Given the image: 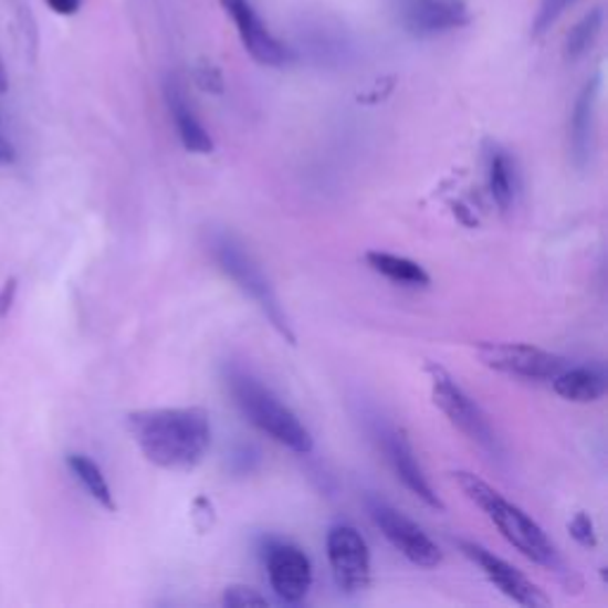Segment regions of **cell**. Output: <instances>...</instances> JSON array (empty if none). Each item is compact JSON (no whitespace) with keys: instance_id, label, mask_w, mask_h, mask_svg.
I'll list each match as a JSON object with an SVG mask.
<instances>
[{"instance_id":"24","label":"cell","mask_w":608,"mask_h":608,"mask_svg":"<svg viewBox=\"0 0 608 608\" xmlns=\"http://www.w3.org/2000/svg\"><path fill=\"white\" fill-rule=\"evenodd\" d=\"M84 0H45V6L51 8L60 18H72L78 10H82Z\"/></svg>"},{"instance_id":"4","label":"cell","mask_w":608,"mask_h":608,"mask_svg":"<svg viewBox=\"0 0 608 608\" xmlns=\"http://www.w3.org/2000/svg\"><path fill=\"white\" fill-rule=\"evenodd\" d=\"M212 254L223 274H227L240 291L264 312L269 324L274 326L287 343L295 345V333L291 328V322H287L283 304L274 287H271L269 279L264 276L260 264L252 260V254L245 252V248L227 233H219L212 238Z\"/></svg>"},{"instance_id":"20","label":"cell","mask_w":608,"mask_h":608,"mask_svg":"<svg viewBox=\"0 0 608 608\" xmlns=\"http://www.w3.org/2000/svg\"><path fill=\"white\" fill-rule=\"evenodd\" d=\"M601 24H604V10L601 8H595L591 12H587L585 18L570 29V34L566 39V55L570 60L583 57L591 48V43L597 41Z\"/></svg>"},{"instance_id":"28","label":"cell","mask_w":608,"mask_h":608,"mask_svg":"<svg viewBox=\"0 0 608 608\" xmlns=\"http://www.w3.org/2000/svg\"><path fill=\"white\" fill-rule=\"evenodd\" d=\"M8 91V70H6V62L3 57H0V93Z\"/></svg>"},{"instance_id":"14","label":"cell","mask_w":608,"mask_h":608,"mask_svg":"<svg viewBox=\"0 0 608 608\" xmlns=\"http://www.w3.org/2000/svg\"><path fill=\"white\" fill-rule=\"evenodd\" d=\"M165 93H167L169 115L176 124V134H179L184 148L198 155H210L214 150V140L210 132L202 126V122L196 117V112L190 107L181 84L176 82V78H169Z\"/></svg>"},{"instance_id":"7","label":"cell","mask_w":608,"mask_h":608,"mask_svg":"<svg viewBox=\"0 0 608 608\" xmlns=\"http://www.w3.org/2000/svg\"><path fill=\"white\" fill-rule=\"evenodd\" d=\"M478 357L494 371L527 380H552L566 369L564 357L527 343H483Z\"/></svg>"},{"instance_id":"2","label":"cell","mask_w":608,"mask_h":608,"mask_svg":"<svg viewBox=\"0 0 608 608\" xmlns=\"http://www.w3.org/2000/svg\"><path fill=\"white\" fill-rule=\"evenodd\" d=\"M454 480L461 492L475 506L483 509L485 516L497 525V531L511 547H516L525 558H531V562L544 568H558V554L554 544L523 509L511 504L502 492L494 490L483 478H478L471 471H457Z\"/></svg>"},{"instance_id":"21","label":"cell","mask_w":608,"mask_h":608,"mask_svg":"<svg viewBox=\"0 0 608 608\" xmlns=\"http://www.w3.org/2000/svg\"><path fill=\"white\" fill-rule=\"evenodd\" d=\"M575 3V0H542L539 3V10H537V18H535V34H544V31L552 29L558 18H562V14Z\"/></svg>"},{"instance_id":"19","label":"cell","mask_w":608,"mask_h":608,"mask_svg":"<svg viewBox=\"0 0 608 608\" xmlns=\"http://www.w3.org/2000/svg\"><path fill=\"white\" fill-rule=\"evenodd\" d=\"M67 467L74 473V478L78 483L84 485V490L91 494V497L98 502L101 506H105L107 511H115V494H112V488L107 483L105 473L101 471L98 463L93 459H88L86 454H70L67 457Z\"/></svg>"},{"instance_id":"8","label":"cell","mask_w":608,"mask_h":608,"mask_svg":"<svg viewBox=\"0 0 608 608\" xmlns=\"http://www.w3.org/2000/svg\"><path fill=\"white\" fill-rule=\"evenodd\" d=\"M374 523L380 527V533L388 537L392 547L402 554L413 566L419 568H436L442 562V552L438 544L430 539L419 525L405 514H399L388 502L378 497H369L366 502Z\"/></svg>"},{"instance_id":"25","label":"cell","mask_w":608,"mask_h":608,"mask_svg":"<svg viewBox=\"0 0 608 608\" xmlns=\"http://www.w3.org/2000/svg\"><path fill=\"white\" fill-rule=\"evenodd\" d=\"M14 295H18V281L10 279L6 283L3 291H0V318H6L12 310V302H14Z\"/></svg>"},{"instance_id":"23","label":"cell","mask_w":608,"mask_h":608,"mask_svg":"<svg viewBox=\"0 0 608 608\" xmlns=\"http://www.w3.org/2000/svg\"><path fill=\"white\" fill-rule=\"evenodd\" d=\"M568 531L573 535V539L583 544V547L591 549L597 547V533H595V523H591V518L587 514H575V518L570 521Z\"/></svg>"},{"instance_id":"13","label":"cell","mask_w":608,"mask_h":608,"mask_svg":"<svg viewBox=\"0 0 608 608\" xmlns=\"http://www.w3.org/2000/svg\"><path fill=\"white\" fill-rule=\"evenodd\" d=\"M402 22L416 36H436L469 24V10L461 0H405Z\"/></svg>"},{"instance_id":"3","label":"cell","mask_w":608,"mask_h":608,"mask_svg":"<svg viewBox=\"0 0 608 608\" xmlns=\"http://www.w3.org/2000/svg\"><path fill=\"white\" fill-rule=\"evenodd\" d=\"M227 386L235 407L254 428H260L262 433L295 454H310L314 450V440L307 426L252 374L240 369V366H229Z\"/></svg>"},{"instance_id":"5","label":"cell","mask_w":608,"mask_h":608,"mask_svg":"<svg viewBox=\"0 0 608 608\" xmlns=\"http://www.w3.org/2000/svg\"><path fill=\"white\" fill-rule=\"evenodd\" d=\"M428 376H430V392H433L436 407L450 419L452 426H457L463 436L473 440L478 447L492 457H502V444L494 436V430L473 399L463 392L459 382L447 374L442 366L428 364Z\"/></svg>"},{"instance_id":"10","label":"cell","mask_w":608,"mask_h":608,"mask_svg":"<svg viewBox=\"0 0 608 608\" xmlns=\"http://www.w3.org/2000/svg\"><path fill=\"white\" fill-rule=\"evenodd\" d=\"M266 573L271 589L285 604H300L312 589V562L295 544L271 542L266 547Z\"/></svg>"},{"instance_id":"18","label":"cell","mask_w":608,"mask_h":608,"mask_svg":"<svg viewBox=\"0 0 608 608\" xmlns=\"http://www.w3.org/2000/svg\"><path fill=\"white\" fill-rule=\"evenodd\" d=\"M488 184L494 205L506 212L516 198V167L502 148H492L488 155Z\"/></svg>"},{"instance_id":"15","label":"cell","mask_w":608,"mask_h":608,"mask_svg":"<svg viewBox=\"0 0 608 608\" xmlns=\"http://www.w3.org/2000/svg\"><path fill=\"white\" fill-rule=\"evenodd\" d=\"M599 86H601V74H595V78H591V82L578 95V103H575L573 117H570V150H573L575 165L578 167H585L589 155H591Z\"/></svg>"},{"instance_id":"9","label":"cell","mask_w":608,"mask_h":608,"mask_svg":"<svg viewBox=\"0 0 608 608\" xmlns=\"http://www.w3.org/2000/svg\"><path fill=\"white\" fill-rule=\"evenodd\" d=\"M221 8L233 20L240 43L254 62H260L264 67L291 65L293 51L271 34L250 0H221Z\"/></svg>"},{"instance_id":"26","label":"cell","mask_w":608,"mask_h":608,"mask_svg":"<svg viewBox=\"0 0 608 608\" xmlns=\"http://www.w3.org/2000/svg\"><path fill=\"white\" fill-rule=\"evenodd\" d=\"M198 82H200V86L207 88V91H217V93L221 91V78H219V74H217L214 70H210V67L200 70Z\"/></svg>"},{"instance_id":"27","label":"cell","mask_w":608,"mask_h":608,"mask_svg":"<svg viewBox=\"0 0 608 608\" xmlns=\"http://www.w3.org/2000/svg\"><path fill=\"white\" fill-rule=\"evenodd\" d=\"M12 146L3 138V134H0V163H12Z\"/></svg>"},{"instance_id":"1","label":"cell","mask_w":608,"mask_h":608,"mask_svg":"<svg viewBox=\"0 0 608 608\" xmlns=\"http://www.w3.org/2000/svg\"><path fill=\"white\" fill-rule=\"evenodd\" d=\"M129 430L143 457L169 471L198 467L212 442L210 413L202 407L134 411Z\"/></svg>"},{"instance_id":"11","label":"cell","mask_w":608,"mask_h":608,"mask_svg":"<svg viewBox=\"0 0 608 608\" xmlns=\"http://www.w3.org/2000/svg\"><path fill=\"white\" fill-rule=\"evenodd\" d=\"M459 547L480 570L485 573V578L511 601H516L527 608H537V606L549 604V597L544 595V591L533 580H527L518 568L504 562V558H500L497 554H492L485 547H480V544L467 542V539H461Z\"/></svg>"},{"instance_id":"6","label":"cell","mask_w":608,"mask_h":608,"mask_svg":"<svg viewBox=\"0 0 608 608\" xmlns=\"http://www.w3.org/2000/svg\"><path fill=\"white\" fill-rule=\"evenodd\" d=\"M328 564L335 585L343 591H364L371 583V552L355 525H333L326 537Z\"/></svg>"},{"instance_id":"16","label":"cell","mask_w":608,"mask_h":608,"mask_svg":"<svg viewBox=\"0 0 608 608\" xmlns=\"http://www.w3.org/2000/svg\"><path fill=\"white\" fill-rule=\"evenodd\" d=\"M554 392L575 405L599 402L606 395V374L597 366H575L552 378Z\"/></svg>"},{"instance_id":"17","label":"cell","mask_w":608,"mask_h":608,"mask_svg":"<svg viewBox=\"0 0 608 608\" xmlns=\"http://www.w3.org/2000/svg\"><path fill=\"white\" fill-rule=\"evenodd\" d=\"M366 264H369L376 274L386 276L392 283L407 285V287H426L430 283L428 271L413 260L399 258V254L371 250L366 252Z\"/></svg>"},{"instance_id":"22","label":"cell","mask_w":608,"mask_h":608,"mask_svg":"<svg viewBox=\"0 0 608 608\" xmlns=\"http://www.w3.org/2000/svg\"><path fill=\"white\" fill-rule=\"evenodd\" d=\"M223 606H233V608H240V606H266V597L258 595L252 587H243V585H235V587H229L227 591H223V599H221Z\"/></svg>"},{"instance_id":"12","label":"cell","mask_w":608,"mask_h":608,"mask_svg":"<svg viewBox=\"0 0 608 608\" xmlns=\"http://www.w3.org/2000/svg\"><path fill=\"white\" fill-rule=\"evenodd\" d=\"M378 440L382 444V452L388 457V463L392 467L395 475L402 480V485L416 494L421 502H426L430 509H444L442 500L436 494L433 485L428 483V478L421 469L419 459H416V452L411 442L407 440V436L402 430H397L392 426H382L378 428Z\"/></svg>"}]
</instances>
